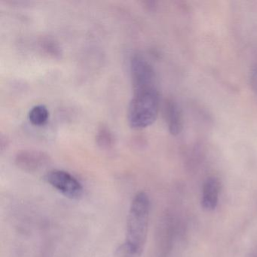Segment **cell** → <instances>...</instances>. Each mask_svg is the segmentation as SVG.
Masks as SVG:
<instances>
[{
	"label": "cell",
	"instance_id": "obj_1",
	"mask_svg": "<svg viewBox=\"0 0 257 257\" xmlns=\"http://www.w3.org/2000/svg\"><path fill=\"white\" fill-rule=\"evenodd\" d=\"M150 200L146 192L134 197L126 223V239L117 250L118 257H140L144 252L150 223Z\"/></svg>",
	"mask_w": 257,
	"mask_h": 257
},
{
	"label": "cell",
	"instance_id": "obj_2",
	"mask_svg": "<svg viewBox=\"0 0 257 257\" xmlns=\"http://www.w3.org/2000/svg\"><path fill=\"white\" fill-rule=\"evenodd\" d=\"M159 109V94L156 87L134 90L129 103L127 120L134 129H143L156 121Z\"/></svg>",
	"mask_w": 257,
	"mask_h": 257
},
{
	"label": "cell",
	"instance_id": "obj_3",
	"mask_svg": "<svg viewBox=\"0 0 257 257\" xmlns=\"http://www.w3.org/2000/svg\"><path fill=\"white\" fill-rule=\"evenodd\" d=\"M44 179L46 183L66 198L79 200L83 195V186L80 182L67 171L52 170L45 175Z\"/></svg>",
	"mask_w": 257,
	"mask_h": 257
},
{
	"label": "cell",
	"instance_id": "obj_4",
	"mask_svg": "<svg viewBox=\"0 0 257 257\" xmlns=\"http://www.w3.org/2000/svg\"><path fill=\"white\" fill-rule=\"evenodd\" d=\"M131 73L134 90L156 87V74L153 67L142 55L132 56Z\"/></svg>",
	"mask_w": 257,
	"mask_h": 257
},
{
	"label": "cell",
	"instance_id": "obj_5",
	"mask_svg": "<svg viewBox=\"0 0 257 257\" xmlns=\"http://www.w3.org/2000/svg\"><path fill=\"white\" fill-rule=\"evenodd\" d=\"M16 164L27 172H36L49 163V156L36 150H23L16 156Z\"/></svg>",
	"mask_w": 257,
	"mask_h": 257
},
{
	"label": "cell",
	"instance_id": "obj_6",
	"mask_svg": "<svg viewBox=\"0 0 257 257\" xmlns=\"http://www.w3.org/2000/svg\"><path fill=\"white\" fill-rule=\"evenodd\" d=\"M220 183L216 177H210L206 180L203 186L201 205L207 211H211L216 208L219 201Z\"/></svg>",
	"mask_w": 257,
	"mask_h": 257
},
{
	"label": "cell",
	"instance_id": "obj_7",
	"mask_svg": "<svg viewBox=\"0 0 257 257\" xmlns=\"http://www.w3.org/2000/svg\"><path fill=\"white\" fill-rule=\"evenodd\" d=\"M166 118L168 128L172 135H177L183 127L181 111L174 101H169L166 106Z\"/></svg>",
	"mask_w": 257,
	"mask_h": 257
},
{
	"label": "cell",
	"instance_id": "obj_8",
	"mask_svg": "<svg viewBox=\"0 0 257 257\" xmlns=\"http://www.w3.org/2000/svg\"><path fill=\"white\" fill-rule=\"evenodd\" d=\"M28 117H29L30 121L34 125L41 126L47 122L49 112L45 105H37L30 110Z\"/></svg>",
	"mask_w": 257,
	"mask_h": 257
},
{
	"label": "cell",
	"instance_id": "obj_9",
	"mask_svg": "<svg viewBox=\"0 0 257 257\" xmlns=\"http://www.w3.org/2000/svg\"><path fill=\"white\" fill-rule=\"evenodd\" d=\"M97 145L102 149H109L114 144V137L108 127L102 126L97 133L96 137Z\"/></svg>",
	"mask_w": 257,
	"mask_h": 257
}]
</instances>
